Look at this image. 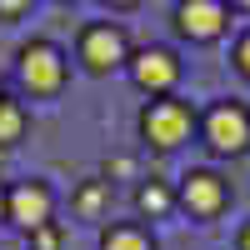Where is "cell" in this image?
<instances>
[{
	"mask_svg": "<svg viewBox=\"0 0 250 250\" xmlns=\"http://www.w3.org/2000/svg\"><path fill=\"white\" fill-rule=\"evenodd\" d=\"M5 195H10V185L0 180V220H5Z\"/></svg>",
	"mask_w": 250,
	"mask_h": 250,
	"instance_id": "obj_18",
	"label": "cell"
},
{
	"mask_svg": "<svg viewBox=\"0 0 250 250\" xmlns=\"http://www.w3.org/2000/svg\"><path fill=\"white\" fill-rule=\"evenodd\" d=\"M130 35H125V25H115V20H85L75 35V60L85 75H110V70H125L130 65Z\"/></svg>",
	"mask_w": 250,
	"mask_h": 250,
	"instance_id": "obj_4",
	"label": "cell"
},
{
	"mask_svg": "<svg viewBox=\"0 0 250 250\" xmlns=\"http://www.w3.org/2000/svg\"><path fill=\"white\" fill-rule=\"evenodd\" d=\"M30 130V110H25V100H15V95H0V150H10V145H20Z\"/></svg>",
	"mask_w": 250,
	"mask_h": 250,
	"instance_id": "obj_12",
	"label": "cell"
},
{
	"mask_svg": "<svg viewBox=\"0 0 250 250\" xmlns=\"http://www.w3.org/2000/svg\"><path fill=\"white\" fill-rule=\"evenodd\" d=\"M230 60H235V70L250 80V30H240V35H235V45H230Z\"/></svg>",
	"mask_w": 250,
	"mask_h": 250,
	"instance_id": "obj_15",
	"label": "cell"
},
{
	"mask_svg": "<svg viewBox=\"0 0 250 250\" xmlns=\"http://www.w3.org/2000/svg\"><path fill=\"white\" fill-rule=\"evenodd\" d=\"M235 245H240V250H250V220L240 225V235H235Z\"/></svg>",
	"mask_w": 250,
	"mask_h": 250,
	"instance_id": "obj_17",
	"label": "cell"
},
{
	"mask_svg": "<svg viewBox=\"0 0 250 250\" xmlns=\"http://www.w3.org/2000/svg\"><path fill=\"white\" fill-rule=\"evenodd\" d=\"M230 180H225L220 170H210V165H190L180 180H175V210H185L190 220H220L225 210H230Z\"/></svg>",
	"mask_w": 250,
	"mask_h": 250,
	"instance_id": "obj_5",
	"label": "cell"
},
{
	"mask_svg": "<svg viewBox=\"0 0 250 250\" xmlns=\"http://www.w3.org/2000/svg\"><path fill=\"white\" fill-rule=\"evenodd\" d=\"M235 10L225 5V0H180L170 10V25L180 40H190V45H215V40L230 30Z\"/></svg>",
	"mask_w": 250,
	"mask_h": 250,
	"instance_id": "obj_7",
	"label": "cell"
},
{
	"mask_svg": "<svg viewBox=\"0 0 250 250\" xmlns=\"http://www.w3.org/2000/svg\"><path fill=\"white\" fill-rule=\"evenodd\" d=\"M200 145L215 160L250 155V105L225 95V100H215L210 110H200Z\"/></svg>",
	"mask_w": 250,
	"mask_h": 250,
	"instance_id": "obj_3",
	"label": "cell"
},
{
	"mask_svg": "<svg viewBox=\"0 0 250 250\" xmlns=\"http://www.w3.org/2000/svg\"><path fill=\"white\" fill-rule=\"evenodd\" d=\"M180 55L170 45H140L130 55V65H125V75H130V85L140 95H150V100H165V95H175L180 85Z\"/></svg>",
	"mask_w": 250,
	"mask_h": 250,
	"instance_id": "obj_6",
	"label": "cell"
},
{
	"mask_svg": "<svg viewBox=\"0 0 250 250\" xmlns=\"http://www.w3.org/2000/svg\"><path fill=\"white\" fill-rule=\"evenodd\" d=\"M0 95H5V90H0Z\"/></svg>",
	"mask_w": 250,
	"mask_h": 250,
	"instance_id": "obj_19",
	"label": "cell"
},
{
	"mask_svg": "<svg viewBox=\"0 0 250 250\" xmlns=\"http://www.w3.org/2000/svg\"><path fill=\"white\" fill-rule=\"evenodd\" d=\"M70 205H75V215L80 220H100V215H105L110 210V180H80L75 185V195H70Z\"/></svg>",
	"mask_w": 250,
	"mask_h": 250,
	"instance_id": "obj_11",
	"label": "cell"
},
{
	"mask_svg": "<svg viewBox=\"0 0 250 250\" xmlns=\"http://www.w3.org/2000/svg\"><path fill=\"white\" fill-rule=\"evenodd\" d=\"M140 140L150 150H180L190 135H200V110L180 95H165V100H145V110L135 120Z\"/></svg>",
	"mask_w": 250,
	"mask_h": 250,
	"instance_id": "obj_2",
	"label": "cell"
},
{
	"mask_svg": "<svg viewBox=\"0 0 250 250\" xmlns=\"http://www.w3.org/2000/svg\"><path fill=\"white\" fill-rule=\"evenodd\" d=\"M135 210H140L145 220L175 215V185L160 180V175H140V180H135Z\"/></svg>",
	"mask_w": 250,
	"mask_h": 250,
	"instance_id": "obj_9",
	"label": "cell"
},
{
	"mask_svg": "<svg viewBox=\"0 0 250 250\" xmlns=\"http://www.w3.org/2000/svg\"><path fill=\"white\" fill-rule=\"evenodd\" d=\"M100 250H160V245H155V235L145 230V225H135V220H115V225H105V230H100Z\"/></svg>",
	"mask_w": 250,
	"mask_h": 250,
	"instance_id": "obj_10",
	"label": "cell"
},
{
	"mask_svg": "<svg viewBox=\"0 0 250 250\" xmlns=\"http://www.w3.org/2000/svg\"><path fill=\"white\" fill-rule=\"evenodd\" d=\"M60 245H65V225H60V220L40 225V230L30 235V250H60Z\"/></svg>",
	"mask_w": 250,
	"mask_h": 250,
	"instance_id": "obj_13",
	"label": "cell"
},
{
	"mask_svg": "<svg viewBox=\"0 0 250 250\" xmlns=\"http://www.w3.org/2000/svg\"><path fill=\"white\" fill-rule=\"evenodd\" d=\"M100 180H140L135 175V155H110V165H105Z\"/></svg>",
	"mask_w": 250,
	"mask_h": 250,
	"instance_id": "obj_14",
	"label": "cell"
},
{
	"mask_svg": "<svg viewBox=\"0 0 250 250\" xmlns=\"http://www.w3.org/2000/svg\"><path fill=\"white\" fill-rule=\"evenodd\" d=\"M25 15H30V0H0V25H15Z\"/></svg>",
	"mask_w": 250,
	"mask_h": 250,
	"instance_id": "obj_16",
	"label": "cell"
},
{
	"mask_svg": "<svg viewBox=\"0 0 250 250\" xmlns=\"http://www.w3.org/2000/svg\"><path fill=\"white\" fill-rule=\"evenodd\" d=\"M15 80H20V90L30 100H50V95L65 90V80H70V55L60 50L55 40L35 35V40H25V45L15 50Z\"/></svg>",
	"mask_w": 250,
	"mask_h": 250,
	"instance_id": "obj_1",
	"label": "cell"
},
{
	"mask_svg": "<svg viewBox=\"0 0 250 250\" xmlns=\"http://www.w3.org/2000/svg\"><path fill=\"white\" fill-rule=\"evenodd\" d=\"M5 220L15 225V230H25V235H35L40 225H50L55 220V190H50V180H40V175L15 180L10 195H5Z\"/></svg>",
	"mask_w": 250,
	"mask_h": 250,
	"instance_id": "obj_8",
	"label": "cell"
}]
</instances>
